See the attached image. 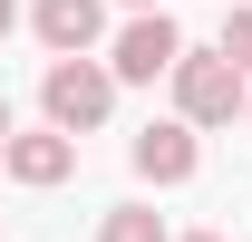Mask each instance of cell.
<instances>
[{
    "label": "cell",
    "mask_w": 252,
    "mask_h": 242,
    "mask_svg": "<svg viewBox=\"0 0 252 242\" xmlns=\"http://www.w3.org/2000/svg\"><path fill=\"white\" fill-rule=\"evenodd\" d=\"M165 88H175V117H185L194 136H204V126H233L252 107V78L223 59V49H185V59L165 68Z\"/></svg>",
    "instance_id": "cell-1"
},
{
    "label": "cell",
    "mask_w": 252,
    "mask_h": 242,
    "mask_svg": "<svg viewBox=\"0 0 252 242\" xmlns=\"http://www.w3.org/2000/svg\"><path fill=\"white\" fill-rule=\"evenodd\" d=\"M39 107H49V126L59 136H97L107 126V107H117V68L107 59H49V78H39Z\"/></svg>",
    "instance_id": "cell-2"
},
{
    "label": "cell",
    "mask_w": 252,
    "mask_h": 242,
    "mask_svg": "<svg viewBox=\"0 0 252 242\" xmlns=\"http://www.w3.org/2000/svg\"><path fill=\"white\" fill-rule=\"evenodd\" d=\"M175 59H185V30H175L165 10H126L117 49H107V68H117V88H156V78H165Z\"/></svg>",
    "instance_id": "cell-3"
},
{
    "label": "cell",
    "mask_w": 252,
    "mask_h": 242,
    "mask_svg": "<svg viewBox=\"0 0 252 242\" xmlns=\"http://www.w3.org/2000/svg\"><path fill=\"white\" fill-rule=\"evenodd\" d=\"M0 175H10V184H30V194H49V184L78 175V136H59V126H10Z\"/></svg>",
    "instance_id": "cell-4"
},
{
    "label": "cell",
    "mask_w": 252,
    "mask_h": 242,
    "mask_svg": "<svg viewBox=\"0 0 252 242\" xmlns=\"http://www.w3.org/2000/svg\"><path fill=\"white\" fill-rule=\"evenodd\" d=\"M126 165H136L146 184H194L204 146H194V126H185V117H156L146 136H136V146H126Z\"/></svg>",
    "instance_id": "cell-5"
},
{
    "label": "cell",
    "mask_w": 252,
    "mask_h": 242,
    "mask_svg": "<svg viewBox=\"0 0 252 242\" xmlns=\"http://www.w3.org/2000/svg\"><path fill=\"white\" fill-rule=\"evenodd\" d=\"M30 30H39V49H49V59H78V49H97V39H107V0H39Z\"/></svg>",
    "instance_id": "cell-6"
},
{
    "label": "cell",
    "mask_w": 252,
    "mask_h": 242,
    "mask_svg": "<svg viewBox=\"0 0 252 242\" xmlns=\"http://www.w3.org/2000/svg\"><path fill=\"white\" fill-rule=\"evenodd\" d=\"M97 242H175V233H165V213H156V204H117L107 223H97Z\"/></svg>",
    "instance_id": "cell-7"
},
{
    "label": "cell",
    "mask_w": 252,
    "mask_h": 242,
    "mask_svg": "<svg viewBox=\"0 0 252 242\" xmlns=\"http://www.w3.org/2000/svg\"><path fill=\"white\" fill-rule=\"evenodd\" d=\"M214 49H223V59L252 78V0H233V10H223V39H214Z\"/></svg>",
    "instance_id": "cell-8"
},
{
    "label": "cell",
    "mask_w": 252,
    "mask_h": 242,
    "mask_svg": "<svg viewBox=\"0 0 252 242\" xmlns=\"http://www.w3.org/2000/svg\"><path fill=\"white\" fill-rule=\"evenodd\" d=\"M10 30H20V0H0V39H10Z\"/></svg>",
    "instance_id": "cell-9"
},
{
    "label": "cell",
    "mask_w": 252,
    "mask_h": 242,
    "mask_svg": "<svg viewBox=\"0 0 252 242\" xmlns=\"http://www.w3.org/2000/svg\"><path fill=\"white\" fill-rule=\"evenodd\" d=\"M10 126H20V117H10V97H0V146H10Z\"/></svg>",
    "instance_id": "cell-10"
},
{
    "label": "cell",
    "mask_w": 252,
    "mask_h": 242,
    "mask_svg": "<svg viewBox=\"0 0 252 242\" xmlns=\"http://www.w3.org/2000/svg\"><path fill=\"white\" fill-rule=\"evenodd\" d=\"M175 242H223V233H175Z\"/></svg>",
    "instance_id": "cell-11"
},
{
    "label": "cell",
    "mask_w": 252,
    "mask_h": 242,
    "mask_svg": "<svg viewBox=\"0 0 252 242\" xmlns=\"http://www.w3.org/2000/svg\"><path fill=\"white\" fill-rule=\"evenodd\" d=\"M126 10H165V0H126Z\"/></svg>",
    "instance_id": "cell-12"
},
{
    "label": "cell",
    "mask_w": 252,
    "mask_h": 242,
    "mask_svg": "<svg viewBox=\"0 0 252 242\" xmlns=\"http://www.w3.org/2000/svg\"><path fill=\"white\" fill-rule=\"evenodd\" d=\"M243 117H252V107H243Z\"/></svg>",
    "instance_id": "cell-13"
}]
</instances>
